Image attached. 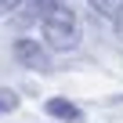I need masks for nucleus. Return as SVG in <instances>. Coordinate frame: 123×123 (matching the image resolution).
<instances>
[{
  "mask_svg": "<svg viewBox=\"0 0 123 123\" xmlns=\"http://www.w3.org/2000/svg\"><path fill=\"white\" fill-rule=\"evenodd\" d=\"M40 33H43V43L51 51H76L80 40H83V25H80V15L62 0V4H54L43 22H40Z\"/></svg>",
  "mask_w": 123,
  "mask_h": 123,
  "instance_id": "f257e3e1",
  "label": "nucleus"
},
{
  "mask_svg": "<svg viewBox=\"0 0 123 123\" xmlns=\"http://www.w3.org/2000/svg\"><path fill=\"white\" fill-rule=\"evenodd\" d=\"M11 54L22 69H33V73H51L54 69V58H51V47L43 40H33V36H18L11 43Z\"/></svg>",
  "mask_w": 123,
  "mask_h": 123,
  "instance_id": "f03ea898",
  "label": "nucleus"
},
{
  "mask_svg": "<svg viewBox=\"0 0 123 123\" xmlns=\"http://www.w3.org/2000/svg\"><path fill=\"white\" fill-rule=\"evenodd\" d=\"M47 116H54V119H62V123H80V105L76 101H69V98H47Z\"/></svg>",
  "mask_w": 123,
  "mask_h": 123,
  "instance_id": "7ed1b4c3",
  "label": "nucleus"
},
{
  "mask_svg": "<svg viewBox=\"0 0 123 123\" xmlns=\"http://www.w3.org/2000/svg\"><path fill=\"white\" fill-rule=\"evenodd\" d=\"M11 22L18 25V29H29V25H36V22H43V7L36 4V0H22V4L11 11Z\"/></svg>",
  "mask_w": 123,
  "mask_h": 123,
  "instance_id": "20e7f679",
  "label": "nucleus"
},
{
  "mask_svg": "<svg viewBox=\"0 0 123 123\" xmlns=\"http://www.w3.org/2000/svg\"><path fill=\"white\" fill-rule=\"evenodd\" d=\"M87 4H91V11L94 15H101V18H116L119 15V7H123V0H87Z\"/></svg>",
  "mask_w": 123,
  "mask_h": 123,
  "instance_id": "39448f33",
  "label": "nucleus"
},
{
  "mask_svg": "<svg viewBox=\"0 0 123 123\" xmlns=\"http://www.w3.org/2000/svg\"><path fill=\"white\" fill-rule=\"evenodd\" d=\"M15 109H18V91L0 87V116H11Z\"/></svg>",
  "mask_w": 123,
  "mask_h": 123,
  "instance_id": "423d86ee",
  "label": "nucleus"
},
{
  "mask_svg": "<svg viewBox=\"0 0 123 123\" xmlns=\"http://www.w3.org/2000/svg\"><path fill=\"white\" fill-rule=\"evenodd\" d=\"M22 4V0H0V18H11V11Z\"/></svg>",
  "mask_w": 123,
  "mask_h": 123,
  "instance_id": "0eeeda50",
  "label": "nucleus"
},
{
  "mask_svg": "<svg viewBox=\"0 0 123 123\" xmlns=\"http://www.w3.org/2000/svg\"><path fill=\"white\" fill-rule=\"evenodd\" d=\"M112 29H116V36H119V40H123V7H119V15H116V18H112Z\"/></svg>",
  "mask_w": 123,
  "mask_h": 123,
  "instance_id": "6e6552de",
  "label": "nucleus"
},
{
  "mask_svg": "<svg viewBox=\"0 0 123 123\" xmlns=\"http://www.w3.org/2000/svg\"><path fill=\"white\" fill-rule=\"evenodd\" d=\"M36 4H40V7H43V15H47V11L54 7V4H62V0H36Z\"/></svg>",
  "mask_w": 123,
  "mask_h": 123,
  "instance_id": "1a4fd4ad",
  "label": "nucleus"
},
{
  "mask_svg": "<svg viewBox=\"0 0 123 123\" xmlns=\"http://www.w3.org/2000/svg\"><path fill=\"white\" fill-rule=\"evenodd\" d=\"M112 101H123V94H119V98H112Z\"/></svg>",
  "mask_w": 123,
  "mask_h": 123,
  "instance_id": "9d476101",
  "label": "nucleus"
}]
</instances>
